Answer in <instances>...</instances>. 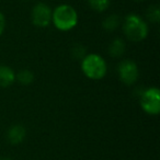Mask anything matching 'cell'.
Wrapping results in <instances>:
<instances>
[{"mask_svg": "<svg viewBox=\"0 0 160 160\" xmlns=\"http://www.w3.org/2000/svg\"><path fill=\"white\" fill-rule=\"evenodd\" d=\"M78 12L70 5L62 3L53 10L52 23L57 30L68 32L75 29L78 24Z\"/></svg>", "mask_w": 160, "mask_h": 160, "instance_id": "cell-1", "label": "cell"}, {"mask_svg": "<svg viewBox=\"0 0 160 160\" xmlns=\"http://www.w3.org/2000/svg\"><path fill=\"white\" fill-rule=\"evenodd\" d=\"M123 32L129 41L139 43L148 36L149 28L139 14L129 13L125 17L123 22Z\"/></svg>", "mask_w": 160, "mask_h": 160, "instance_id": "cell-2", "label": "cell"}, {"mask_svg": "<svg viewBox=\"0 0 160 160\" xmlns=\"http://www.w3.org/2000/svg\"><path fill=\"white\" fill-rule=\"evenodd\" d=\"M81 70L91 80H101L108 72L105 59L99 54H88L81 59Z\"/></svg>", "mask_w": 160, "mask_h": 160, "instance_id": "cell-3", "label": "cell"}, {"mask_svg": "<svg viewBox=\"0 0 160 160\" xmlns=\"http://www.w3.org/2000/svg\"><path fill=\"white\" fill-rule=\"evenodd\" d=\"M142 111L149 115H158L160 112V91L156 87H149L139 94Z\"/></svg>", "mask_w": 160, "mask_h": 160, "instance_id": "cell-4", "label": "cell"}, {"mask_svg": "<svg viewBox=\"0 0 160 160\" xmlns=\"http://www.w3.org/2000/svg\"><path fill=\"white\" fill-rule=\"evenodd\" d=\"M118 75L120 80L124 85H134L139 77V70H138L137 64L132 59L121 60L118 65Z\"/></svg>", "mask_w": 160, "mask_h": 160, "instance_id": "cell-5", "label": "cell"}, {"mask_svg": "<svg viewBox=\"0 0 160 160\" xmlns=\"http://www.w3.org/2000/svg\"><path fill=\"white\" fill-rule=\"evenodd\" d=\"M53 10L48 5L44 2H38L33 7L31 12V20L35 27L44 29L51 25Z\"/></svg>", "mask_w": 160, "mask_h": 160, "instance_id": "cell-6", "label": "cell"}, {"mask_svg": "<svg viewBox=\"0 0 160 160\" xmlns=\"http://www.w3.org/2000/svg\"><path fill=\"white\" fill-rule=\"evenodd\" d=\"M27 129L23 125L16 124L11 126L7 132V139L11 145H19L24 140Z\"/></svg>", "mask_w": 160, "mask_h": 160, "instance_id": "cell-7", "label": "cell"}, {"mask_svg": "<svg viewBox=\"0 0 160 160\" xmlns=\"http://www.w3.org/2000/svg\"><path fill=\"white\" fill-rule=\"evenodd\" d=\"M16 81V72L9 66L0 65V88H8Z\"/></svg>", "mask_w": 160, "mask_h": 160, "instance_id": "cell-8", "label": "cell"}, {"mask_svg": "<svg viewBox=\"0 0 160 160\" xmlns=\"http://www.w3.org/2000/svg\"><path fill=\"white\" fill-rule=\"evenodd\" d=\"M125 49H126V44L123 38H116L111 42L109 46V54L113 58H118L124 55Z\"/></svg>", "mask_w": 160, "mask_h": 160, "instance_id": "cell-9", "label": "cell"}, {"mask_svg": "<svg viewBox=\"0 0 160 160\" xmlns=\"http://www.w3.org/2000/svg\"><path fill=\"white\" fill-rule=\"evenodd\" d=\"M121 25V19L118 14H110L103 20L102 28L107 32H113Z\"/></svg>", "mask_w": 160, "mask_h": 160, "instance_id": "cell-10", "label": "cell"}, {"mask_svg": "<svg viewBox=\"0 0 160 160\" xmlns=\"http://www.w3.org/2000/svg\"><path fill=\"white\" fill-rule=\"evenodd\" d=\"M34 73L29 69H22L16 73V80L23 86H29L34 81Z\"/></svg>", "mask_w": 160, "mask_h": 160, "instance_id": "cell-11", "label": "cell"}, {"mask_svg": "<svg viewBox=\"0 0 160 160\" xmlns=\"http://www.w3.org/2000/svg\"><path fill=\"white\" fill-rule=\"evenodd\" d=\"M88 5L97 12H104L111 5V0H87Z\"/></svg>", "mask_w": 160, "mask_h": 160, "instance_id": "cell-12", "label": "cell"}, {"mask_svg": "<svg viewBox=\"0 0 160 160\" xmlns=\"http://www.w3.org/2000/svg\"><path fill=\"white\" fill-rule=\"evenodd\" d=\"M146 17L150 22L158 23L160 21V10L157 5L150 6L146 12Z\"/></svg>", "mask_w": 160, "mask_h": 160, "instance_id": "cell-13", "label": "cell"}, {"mask_svg": "<svg viewBox=\"0 0 160 160\" xmlns=\"http://www.w3.org/2000/svg\"><path fill=\"white\" fill-rule=\"evenodd\" d=\"M71 55L76 59H82L86 56V48L81 44H77L71 49Z\"/></svg>", "mask_w": 160, "mask_h": 160, "instance_id": "cell-14", "label": "cell"}, {"mask_svg": "<svg viewBox=\"0 0 160 160\" xmlns=\"http://www.w3.org/2000/svg\"><path fill=\"white\" fill-rule=\"evenodd\" d=\"M5 29H6V18H5V14L0 11V36L2 35V33L5 32Z\"/></svg>", "mask_w": 160, "mask_h": 160, "instance_id": "cell-15", "label": "cell"}, {"mask_svg": "<svg viewBox=\"0 0 160 160\" xmlns=\"http://www.w3.org/2000/svg\"><path fill=\"white\" fill-rule=\"evenodd\" d=\"M0 160H12V159H10V158H2V159H0Z\"/></svg>", "mask_w": 160, "mask_h": 160, "instance_id": "cell-16", "label": "cell"}, {"mask_svg": "<svg viewBox=\"0 0 160 160\" xmlns=\"http://www.w3.org/2000/svg\"><path fill=\"white\" fill-rule=\"evenodd\" d=\"M135 1H137V2H140V1H144V0H135Z\"/></svg>", "mask_w": 160, "mask_h": 160, "instance_id": "cell-17", "label": "cell"}]
</instances>
